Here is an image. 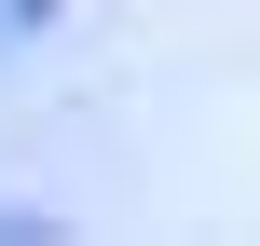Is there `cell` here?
<instances>
[{
  "label": "cell",
  "mask_w": 260,
  "mask_h": 246,
  "mask_svg": "<svg viewBox=\"0 0 260 246\" xmlns=\"http://www.w3.org/2000/svg\"><path fill=\"white\" fill-rule=\"evenodd\" d=\"M55 14H69V0H0V55H14V41H41Z\"/></svg>",
  "instance_id": "6da1fadb"
}]
</instances>
